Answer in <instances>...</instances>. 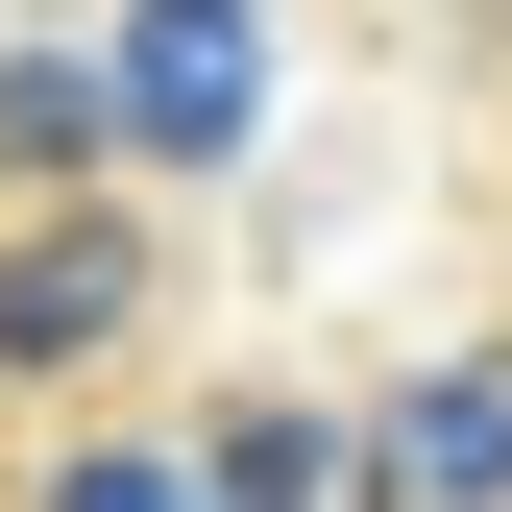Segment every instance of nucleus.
<instances>
[{"label":"nucleus","mask_w":512,"mask_h":512,"mask_svg":"<svg viewBox=\"0 0 512 512\" xmlns=\"http://www.w3.org/2000/svg\"><path fill=\"white\" fill-rule=\"evenodd\" d=\"M49 512H220L196 439H98V464H49Z\"/></svg>","instance_id":"6"},{"label":"nucleus","mask_w":512,"mask_h":512,"mask_svg":"<svg viewBox=\"0 0 512 512\" xmlns=\"http://www.w3.org/2000/svg\"><path fill=\"white\" fill-rule=\"evenodd\" d=\"M366 488H391V512H512V366H439V391H391Z\"/></svg>","instance_id":"3"},{"label":"nucleus","mask_w":512,"mask_h":512,"mask_svg":"<svg viewBox=\"0 0 512 512\" xmlns=\"http://www.w3.org/2000/svg\"><path fill=\"white\" fill-rule=\"evenodd\" d=\"M98 147H122L98 49H0V171H25V196H98Z\"/></svg>","instance_id":"4"},{"label":"nucleus","mask_w":512,"mask_h":512,"mask_svg":"<svg viewBox=\"0 0 512 512\" xmlns=\"http://www.w3.org/2000/svg\"><path fill=\"white\" fill-rule=\"evenodd\" d=\"M98 98H122L147 171H220L244 122H269V25H244V0H122V25H98Z\"/></svg>","instance_id":"1"},{"label":"nucleus","mask_w":512,"mask_h":512,"mask_svg":"<svg viewBox=\"0 0 512 512\" xmlns=\"http://www.w3.org/2000/svg\"><path fill=\"white\" fill-rule=\"evenodd\" d=\"M342 464H366V439H342V415H293V391L196 439V488H220V512H342Z\"/></svg>","instance_id":"5"},{"label":"nucleus","mask_w":512,"mask_h":512,"mask_svg":"<svg viewBox=\"0 0 512 512\" xmlns=\"http://www.w3.org/2000/svg\"><path fill=\"white\" fill-rule=\"evenodd\" d=\"M122 317H147V220H122V196H49V220H0V391H74Z\"/></svg>","instance_id":"2"}]
</instances>
